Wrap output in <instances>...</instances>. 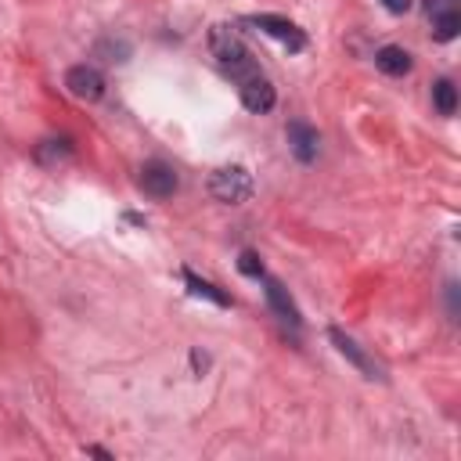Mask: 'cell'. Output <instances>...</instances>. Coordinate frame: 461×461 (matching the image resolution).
<instances>
[{"label":"cell","instance_id":"cell-6","mask_svg":"<svg viewBox=\"0 0 461 461\" xmlns=\"http://www.w3.org/2000/svg\"><path fill=\"white\" fill-rule=\"evenodd\" d=\"M328 339L335 342V350H339L346 361H350V364H354L364 379H386V375H382V368L375 364V357H368V354H364V346H361L357 339H350L342 328H328Z\"/></svg>","mask_w":461,"mask_h":461},{"label":"cell","instance_id":"cell-8","mask_svg":"<svg viewBox=\"0 0 461 461\" xmlns=\"http://www.w3.org/2000/svg\"><path fill=\"white\" fill-rule=\"evenodd\" d=\"M66 87H69V94L80 98V101H98V98L105 94V76H101L94 66H73V69L66 73Z\"/></svg>","mask_w":461,"mask_h":461},{"label":"cell","instance_id":"cell-7","mask_svg":"<svg viewBox=\"0 0 461 461\" xmlns=\"http://www.w3.org/2000/svg\"><path fill=\"white\" fill-rule=\"evenodd\" d=\"M238 94H242V105H246L249 112H256V115L270 112V108H274V101H277V90H274V83H270L263 73H256V76L242 80V83H238Z\"/></svg>","mask_w":461,"mask_h":461},{"label":"cell","instance_id":"cell-1","mask_svg":"<svg viewBox=\"0 0 461 461\" xmlns=\"http://www.w3.org/2000/svg\"><path fill=\"white\" fill-rule=\"evenodd\" d=\"M209 54L216 58V66L223 76H230L235 83L249 80L260 73V62L253 58V51L246 47V40L230 29V26H213L209 29Z\"/></svg>","mask_w":461,"mask_h":461},{"label":"cell","instance_id":"cell-2","mask_svg":"<svg viewBox=\"0 0 461 461\" xmlns=\"http://www.w3.org/2000/svg\"><path fill=\"white\" fill-rule=\"evenodd\" d=\"M209 195L227 206H242L253 199V173L246 166H220L209 177Z\"/></svg>","mask_w":461,"mask_h":461},{"label":"cell","instance_id":"cell-3","mask_svg":"<svg viewBox=\"0 0 461 461\" xmlns=\"http://www.w3.org/2000/svg\"><path fill=\"white\" fill-rule=\"evenodd\" d=\"M177 188H181V177H177V169H173L169 162L152 159V162L141 166V191L148 199H169Z\"/></svg>","mask_w":461,"mask_h":461},{"label":"cell","instance_id":"cell-12","mask_svg":"<svg viewBox=\"0 0 461 461\" xmlns=\"http://www.w3.org/2000/svg\"><path fill=\"white\" fill-rule=\"evenodd\" d=\"M184 281H188V293H191V296L209 300V303H216V307H230V296L223 293L220 285H213V281H206V277H199V274H191V270H184Z\"/></svg>","mask_w":461,"mask_h":461},{"label":"cell","instance_id":"cell-18","mask_svg":"<svg viewBox=\"0 0 461 461\" xmlns=\"http://www.w3.org/2000/svg\"><path fill=\"white\" fill-rule=\"evenodd\" d=\"M87 454H94V457H112L108 450H101V447H87Z\"/></svg>","mask_w":461,"mask_h":461},{"label":"cell","instance_id":"cell-11","mask_svg":"<svg viewBox=\"0 0 461 461\" xmlns=\"http://www.w3.org/2000/svg\"><path fill=\"white\" fill-rule=\"evenodd\" d=\"M375 66H379L386 76H408L411 66H415V58L403 51V47H396V43H386V47L375 51Z\"/></svg>","mask_w":461,"mask_h":461},{"label":"cell","instance_id":"cell-9","mask_svg":"<svg viewBox=\"0 0 461 461\" xmlns=\"http://www.w3.org/2000/svg\"><path fill=\"white\" fill-rule=\"evenodd\" d=\"M263 281V293H267V303H270V310L281 317V321H288L293 328H300L303 324V317H300V307L293 303V296H288V288L277 281V277H260Z\"/></svg>","mask_w":461,"mask_h":461},{"label":"cell","instance_id":"cell-13","mask_svg":"<svg viewBox=\"0 0 461 461\" xmlns=\"http://www.w3.org/2000/svg\"><path fill=\"white\" fill-rule=\"evenodd\" d=\"M433 105L440 115H454L457 112V87L450 80H436L433 83Z\"/></svg>","mask_w":461,"mask_h":461},{"label":"cell","instance_id":"cell-5","mask_svg":"<svg viewBox=\"0 0 461 461\" xmlns=\"http://www.w3.org/2000/svg\"><path fill=\"white\" fill-rule=\"evenodd\" d=\"M249 26H256V29L267 33V36H274V40L285 43L288 51H303V47H307V33H303L296 22L281 19V15H253Z\"/></svg>","mask_w":461,"mask_h":461},{"label":"cell","instance_id":"cell-14","mask_svg":"<svg viewBox=\"0 0 461 461\" xmlns=\"http://www.w3.org/2000/svg\"><path fill=\"white\" fill-rule=\"evenodd\" d=\"M94 54L105 58V62H127L130 58V43L127 40H115V36H105L94 43Z\"/></svg>","mask_w":461,"mask_h":461},{"label":"cell","instance_id":"cell-17","mask_svg":"<svg viewBox=\"0 0 461 461\" xmlns=\"http://www.w3.org/2000/svg\"><path fill=\"white\" fill-rule=\"evenodd\" d=\"M191 364H195V368H206L209 361H206V354H199V350H195V354H191Z\"/></svg>","mask_w":461,"mask_h":461},{"label":"cell","instance_id":"cell-15","mask_svg":"<svg viewBox=\"0 0 461 461\" xmlns=\"http://www.w3.org/2000/svg\"><path fill=\"white\" fill-rule=\"evenodd\" d=\"M238 270L246 274V277H263L267 270H263V260L253 253V249H246L242 256H238Z\"/></svg>","mask_w":461,"mask_h":461},{"label":"cell","instance_id":"cell-10","mask_svg":"<svg viewBox=\"0 0 461 461\" xmlns=\"http://www.w3.org/2000/svg\"><path fill=\"white\" fill-rule=\"evenodd\" d=\"M288 148H293V155H296L300 162H314V159H317V148H321V137H317V130H314L310 123L293 120V123H288Z\"/></svg>","mask_w":461,"mask_h":461},{"label":"cell","instance_id":"cell-16","mask_svg":"<svg viewBox=\"0 0 461 461\" xmlns=\"http://www.w3.org/2000/svg\"><path fill=\"white\" fill-rule=\"evenodd\" d=\"M382 8L393 15H403V12H411V0H382Z\"/></svg>","mask_w":461,"mask_h":461},{"label":"cell","instance_id":"cell-4","mask_svg":"<svg viewBox=\"0 0 461 461\" xmlns=\"http://www.w3.org/2000/svg\"><path fill=\"white\" fill-rule=\"evenodd\" d=\"M426 15L433 19V36L450 43L461 33V4L457 0H426Z\"/></svg>","mask_w":461,"mask_h":461}]
</instances>
